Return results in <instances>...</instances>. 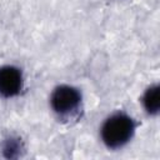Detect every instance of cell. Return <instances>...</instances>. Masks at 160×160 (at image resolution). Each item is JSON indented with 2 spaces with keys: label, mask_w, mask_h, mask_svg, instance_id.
Listing matches in <instances>:
<instances>
[{
  "label": "cell",
  "mask_w": 160,
  "mask_h": 160,
  "mask_svg": "<svg viewBox=\"0 0 160 160\" xmlns=\"http://www.w3.org/2000/svg\"><path fill=\"white\" fill-rule=\"evenodd\" d=\"M22 150V144H21V139L16 138V136H9L6 138L2 144H1V151L2 155L8 159H15L19 158Z\"/></svg>",
  "instance_id": "5"
},
{
  "label": "cell",
  "mask_w": 160,
  "mask_h": 160,
  "mask_svg": "<svg viewBox=\"0 0 160 160\" xmlns=\"http://www.w3.org/2000/svg\"><path fill=\"white\" fill-rule=\"evenodd\" d=\"M81 92L71 85L56 86L50 96V105L59 116H69L74 114L81 105Z\"/></svg>",
  "instance_id": "2"
},
{
  "label": "cell",
  "mask_w": 160,
  "mask_h": 160,
  "mask_svg": "<svg viewBox=\"0 0 160 160\" xmlns=\"http://www.w3.org/2000/svg\"><path fill=\"white\" fill-rule=\"evenodd\" d=\"M159 85L158 84H154V85H150L144 95H142V106L145 109V111L149 114V115H152V116H156L160 111V96H159Z\"/></svg>",
  "instance_id": "4"
},
{
  "label": "cell",
  "mask_w": 160,
  "mask_h": 160,
  "mask_svg": "<svg viewBox=\"0 0 160 160\" xmlns=\"http://www.w3.org/2000/svg\"><path fill=\"white\" fill-rule=\"evenodd\" d=\"M22 84V72L19 68L14 65L0 66V96L9 99L19 95Z\"/></svg>",
  "instance_id": "3"
},
{
  "label": "cell",
  "mask_w": 160,
  "mask_h": 160,
  "mask_svg": "<svg viewBox=\"0 0 160 160\" xmlns=\"http://www.w3.org/2000/svg\"><path fill=\"white\" fill-rule=\"evenodd\" d=\"M136 129L135 120L125 112L110 115L101 125L100 136L108 149H121L134 136Z\"/></svg>",
  "instance_id": "1"
}]
</instances>
